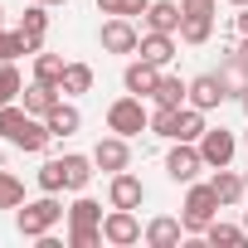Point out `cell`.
I'll list each match as a JSON object with an SVG mask.
<instances>
[{
	"label": "cell",
	"mask_w": 248,
	"mask_h": 248,
	"mask_svg": "<svg viewBox=\"0 0 248 248\" xmlns=\"http://www.w3.org/2000/svg\"><path fill=\"white\" fill-rule=\"evenodd\" d=\"M0 137L10 146H20V151H30V156H44L49 141H54V132L44 127V117L25 112V102H5L0 107Z\"/></svg>",
	"instance_id": "6da1fadb"
},
{
	"label": "cell",
	"mask_w": 248,
	"mask_h": 248,
	"mask_svg": "<svg viewBox=\"0 0 248 248\" xmlns=\"http://www.w3.org/2000/svg\"><path fill=\"white\" fill-rule=\"evenodd\" d=\"M59 219H68V209L59 204V195H39V200H25L20 209H15V229L25 233V238H44V233H54L59 229Z\"/></svg>",
	"instance_id": "7a4b0ae2"
},
{
	"label": "cell",
	"mask_w": 248,
	"mask_h": 248,
	"mask_svg": "<svg viewBox=\"0 0 248 248\" xmlns=\"http://www.w3.org/2000/svg\"><path fill=\"white\" fill-rule=\"evenodd\" d=\"M219 209H224V204H219V195H214L209 180H204V185H200V180L185 185V204H180V224H185V233H204V229L219 219Z\"/></svg>",
	"instance_id": "3957f363"
},
{
	"label": "cell",
	"mask_w": 248,
	"mask_h": 248,
	"mask_svg": "<svg viewBox=\"0 0 248 248\" xmlns=\"http://www.w3.org/2000/svg\"><path fill=\"white\" fill-rule=\"evenodd\" d=\"M107 132H117V137H137V132H151V107H146V97H137V93H127V97H117L112 107H107Z\"/></svg>",
	"instance_id": "277c9868"
},
{
	"label": "cell",
	"mask_w": 248,
	"mask_h": 248,
	"mask_svg": "<svg viewBox=\"0 0 248 248\" xmlns=\"http://www.w3.org/2000/svg\"><path fill=\"white\" fill-rule=\"evenodd\" d=\"M97 44H102V54H137V44H141V30L132 25V15H107L102 20V30H97Z\"/></svg>",
	"instance_id": "5b68a950"
},
{
	"label": "cell",
	"mask_w": 248,
	"mask_h": 248,
	"mask_svg": "<svg viewBox=\"0 0 248 248\" xmlns=\"http://www.w3.org/2000/svg\"><path fill=\"white\" fill-rule=\"evenodd\" d=\"M200 170H209L204 156H200V146H195V141H170V151H166V175H170L175 185H190V180H200Z\"/></svg>",
	"instance_id": "8992f818"
},
{
	"label": "cell",
	"mask_w": 248,
	"mask_h": 248,
	"mask_svg": "<svg viewBox=\"0 0 248 248\" xmlns=\"http://www.w3.org/2000/svg\"><path fill=\"white\" fill-rule=\"evenodd\" d=\"M141 219H137V209H112L107 204V214H102V238L112 243V248H132V243H141Z\"/></svg>",
	"instance_id": "52a82bcc"
},
{
	"label": "cell",
	"mask_w": 248,
	"mask_h": 248,
	"mask_svg": "<svg viewBox=\"0 0 248 248\" xmlns=\"http://www.w3.org/2000/svg\"><path fill=\"white\" fill-rule=\"evenodd\" d=\"M185 20H180V44H209L214 34V0H180Z\"/></svg>",
	"instance_id": "ba28073f"
},
{
	"label": "cell",
	"mask_w": 248,
	"mask_h": 248,
	"mask_svg": "<svg viewBox=\"0 0 248 248\" xmlns=\"http://www.w3.org/2000/svg\"><path fill=\"white\" fill-rule=\"evenodd\" d=\"M195 146H200V156H204V166H209V170L233 166V156H238V137H233L229 127H204V137H200Z\"/></svg>",
	"instance_id": "9c48e42d"
},
{
	"label": "cell",
	"mask_w": 248,
	"mask_h": 248,
	"mask_svg": "<svg viewBox=\"0 0 248 248\" xmlns=\"http://www.w3.org/2000/svg\"><path fill=\"white\" fill-rule=\"evenodd\" d=\"M214 73H219V83H224V93H229L233 102L248 93V59L238 54V44H224V59H219Z\"/></svg>",
	"instance_id": "30bf717a"
},
{
	"label": "cell",
	"mask_w": 248,
	"mask_h": 248,
	"mask_svg": "<svg viewBox=\"0 0 248 248\" xmlns=\"http://www.w3.org/2000/svg\"><path fill=\"white\" fill-rule=\"evenodd\" d=\"M141 200H146L141 175H132V170L107 175V204H112V209H141Z\"/></svg>",
	"instance_id": "8fae6325"
},
{
	"label": "cell",
	"mask_w": 248,
	"mask_h": 248,
	"mask_svg": "<svg viewBox=\"0 0 248 248\" xmlns=\"http://www.w3.org/2000/svg\"><path fill=\"white\" fill-rule=\"evenodd\" d=\"M93 166L97 170H107V175H117V170H127L132 166V146H127V137H102L97 146H93Z\"/></svg>",
	"instance_id": "7c38bea8"
},
{
	"label": "cell",
	"mask_w": 248,
	"mask_h": 248,
	"mask_svg": "<svg viewBox=\"0 0 248 248\" xmlns=\"http://www.w3.org/2000/svg\"><path fill=\"white\" fill-rule=\"evenodd\" d=\"M161 73H166V68H156V63H146V59H137V54H132V63L122 68V88L137 93V97H151V93H156V83H161Z\"/></svg>",
	"instance_id": "4fadbf2b"
},
{
	"label": "cell",
	"mask_w": 248,
	"mask_h": 248,
	"mask_svg": "<svg viewBox=\"0 0 248 248\" xmlns=\"http://www.w3.org/2000/svg\"><path fill=\"white\" fill-rule=\"evenodd\" d=\"M224 102H229V93H224L219 73H200V78H190V107L214 112V107H224Z\"/></svg>",
	"instance_id": "5bb4252c"
},
{
	"label": "cell",
	"mask_w": 248,
	"mask_h": 248,
	"mask_svg": "<svg viewBox=\"0 0 248 248\" xmlns=\"http://www.w3.org/2000/svg\"><path fill=\"white\" fill-rule=\"evenodd\" d=\"M175 39H180V34H161V30H146V34H141V44H137V59H146V63L166 68V63L175 59Z\"/></svg>",
	"instance_id": "9a60e30c"
},
{
	"label": "cell",
	"mask_w": 248,
	"mask_h": 248,
	"mask_svg": "<svg viewBox=\"0 0 248 248\" xmlns=\"http://www.w3.org/2000/svg\"><path fill=\"white\" fill-rule=\"evenodd\" d=\"M59 166H63V190H73V195H83V190H88V180L97 175L93 156H78V151H63V156H59Z\"/></svg>",
	"instance_id": "2e32d148"
},
{
	"label": "cell",
	"mask_w": 248,
	"mask_h": 248,
	"mask_svg": "<svg viewBox=\"0 0 248 248\" xmlns=\"http://www.w3.org/2000/svg\"><path fill=\"white\" fill-rule=\"evenodd\" d=\"M180 238H185V224H180L175 214H156V219H146L141 243H151V248H175Z\"/></svg>",
	"instance_id": "e0dca14e"
},
{
	"label": "cell",
	"mask_w": 248,
	"mask_h": 248,
	"mask_svg": "<svg viewBox=\"0 0 248 248\" xmlns=\"http://www.w3.org/2000/svg\"><path fill=\"white\" fill-rule=\"evenodd\" d=\"M141 20H146V30H161V34H180L185 5H180V0H151V10H146Z\"/></svg>",
	"instance_id": "ac0fdd59"
},
{
	"label": "cell",
	"mask_w": 248,
	"mask_h": 248,
	"mask_svg": "<svg viewBox=\"0 0 248 248\" xmlns=\"http://www.w3.org/2000/svg\"><path fill=\"white\" fill-rule=\"evenodd\" d=\"M20 34L30 39V49L39 54L44 39H49V5H39V0H30V10L20 15Z\"/></svg>",
	"instance_id": "d6986e66"
},
{
	"label": "cell",
	"mask_w": 248,
	"mask_h": 248,
	"mask_svg": "<svg viewBox=\"0 0 248 248\" xmlns=\"http://www.w3.org/2000/svg\"><path fill=\"white\" fill-rule=\"evenodd\" d=\"M44 127H49V132H54V137H73V132H78V127H83V112H78V107H73V97H68V102H63V97H59V102H54V112H49V117H44Z\"/></svg>",
	"instance_id": "ffe728a7"
},
{
	"label": "cell",
	"mask_w": 248,
	"mask_h": 248,
	"mask_svg": "<svg viewBox=\"0 0 248 248\" xmlns=\"http://www.w3.org/2000/svg\"><path fill=\"white\" fill-rule=\"evenodd\" d=\"M151 102H156V107H185V102H190V83H185V78H175V73H161V83H156Z\"/></svg>",
	"instance_id": "44dd1931"
},
{
	"label": "cell",
	"mask_w": 248,
	"mask_h": 248,
	"mask_svg": "<svg viewBox=\"0 0 248 248\" xmlns=\"http://www.w3.org/2000/svg\"><path fill=\"white\" fill-rule=\"evenodd\" d=\"M59 97H63V93H59V88H49V83H39V78H34V83H30L25 93H20V102H25V112H34V117H49Z\"/></svg>",
	"instance_id": "7402d4cb"
},
{
	"label": "cell",
	"mask_w": 248,
	"mask_h": 248,
	"mask_svg": "<svg viewBox=\"0 0 248 248\" xmlns=\"http://www.w3.org/2000/svg\"><path fill=\"white\" fill-rule=\"evenodd\" d=\"M209 185H214V195H219V204H224V209H229V204H238V200L248 195V185H243V175H238V170H229V166H219Z\"/></svg>",
	"instance_id": "603a6c76"
},
{
	"label": "cell",
	"mask_w": 248,
	"mask_h": 248,
	"mask_svg": "<svg viewBox=\"0 0 248 248\" xmlns=\"http://www.w3.org/2000/svg\"><path fill=\"white\" fill-rule=\"evenodd\" d=\"M59 93H63V97H83V93H93V63H68Z\"/></svg>",
	"instance_id": "cb8c5ba5"
},
{
	"label": "cell",
	"mask_w": 248,
	"mask_h": 248,
	"mask_svg": "<svg viewBox=\"0 0 248 248\" xmlns=\"http://www.w3.org/2000/svg\"><path fill=\"white\" fill-rule=\"evenodd\" d=\"M204 243H214V248H238V243H248V229H243V224H224V219H214V224L204 229Z\"/></svg>",
	"instance_id": "d4e9b609"
},
{
	"label": "cell",
	"mask_w": 248,
	"mask_h": 248,
	"mask_svg": "<svg viewBox=\"0 0 248 248\" xmlns=\"http://www.w3.org/2000/svg\"><path fill=\"white\" fill-rule=\"evenodd\" d=\"M204 127H209L204 112L185 102V107H180V117H175V141H200V137H204Z\"/></svg>",
	"instance_id": "484cf974"
},
{
	"label": "cell",
	"mask_w": 248,
	"mask_h": 248,
	"mask_svg": "<svg viewBox=\"0 0 248 248\" xmlns=\"http://www.w3.org/2000/svg\"><path fill=\"white\" fill-rule=\"evenodd\" d=\"M63 68H68V59H59V54H34V78L39 83H49V88H59L63 83Z\"/></svg>",
	"instance_id": "4316f807"
},
{
	"label": "cell",
	"mask_w": 248,
	"mask_h": 248,
	"mask_svg": "<svg viewBox=\"0 0 248 248\" xmlns=\"http://www.w3.org/2000/svg\"><path fill=\"white\" fill-rule=\"evenodd\" d=\"M68 224H102V204H97L93 195H78V200L68 204Z\"/></svg>",
	"instance_id": "83f0119b"
},
{
	"label": "cell",
	"mask_w": 248,
	"mask_h": 248,
	"mask_svg": "<svg viewBox=\"0 0 248 248\" xmlns=\"http://www.w3.org/2000/svg\"><path fill=\"white\" fill-rule=\"evenodd\" d=\"M20 204H25V180L0 170V209H20Z\"/></svg>",
	"instance_id": "f1b7e54d"
},
{
	"label": "cell",
	"mask_w": 248,
	"mask_h": 248,
	"mask_svg": "<svg viewBox=\"0 0 248 248\" xmlns=\"http://www.w3.org/2000/svg\"><path fill=\"white\" fill-rule=\"evenodd\" d=\"M20 54H34L30 39H25L20 30H0V63H15Z\"/></svg>",
	"instance_id": "f546056e"
},
{
	"label": "cell",
	"mask_w": 248,
	"mask_h": 248,
	"mask_svg": "<svg viewBox=\"0 0 248 248\" xmlns=\"http://www.w3.org/2000/svg\"><path fill=\"white\" fill-rule=\"evenodd\" d=\"M97 243H107L102 224H68V248H97Z\"/></svg>",
	"instance_id": "4dcf8cb0"
},
{
	"label": "cell",
	"mask_w": 248,
	"mask_h": 248,
	"mask_svg": "<svg viewBox=\"0 0 248 248\" xmlns=\"http://www.w3.org/2000/svg\"><path fill=\"white\" fill-rule=\"evenodd\" d=\"M25 93V78H20V68L15 63H0V107H5V102H15Z\"/></svg>",
	"instance_id": "1f68e13d"
},
{
	"label": "cell",
	"mask_w": 248,
	"mask_h": 248,
	"mask_svg": "<svg viewBox=\"0 0 248 248\" xmlns=\"http://www.w3.org/2000/svg\"><path fill=\"white\" fill-rule=\"evenodd\" d=\"M175 117H180V107H156L151 112V132L166 137V141H175Z\"/></svg>",
	"instance_id": "d6a6232c"
},
{
	"label": "cell",
	"mask_w": 248,
	"mask_h": 248,
	"mask_svg": "<svg viewBox=\"0 0 248 248\" xmlns=\"http://www.w3.org/2000/svg\"><path fill=\"white\" fill-rule=\"evenodd\" d=\"M97 10L102 15H146L151 0H97Z\"/></svg>",
	"instance_id": "836d02e7"
},
{
	"label": "cell",
	"mask_w": 248,
	"mask_h": 248,
	"mask_svg": "<svg viewBox=\"0 0 248 248\" xmlns=\"http://www.w3.org/2000/svg\"><path fill=\"white\" fill-rule=\"evenodd\" d=\"M39 190H49V195H63V166H59V156L39 166Z\"/></svg>",
	"instance_id": "e575fe53"
},
{
	"label": "cell",
	"mask_w": 248,
	"mask_h": 248,
	"mask_svg": "<svg viewBox=\"0 0 248 248\" xmlns=\"http://www.w3.org/2000/svg\"><path fill=\"white\" fill-rule=\"evenodd\" d=\"M233 30H238V39H248V5L233 15Z\"/></svg>",
	"instance_id": "d590c367"
},
{
	"label": "cell",
	"mask_w": 248,
	"mask_h": 248,
	"mask_svg": "<svg viewBox=\"0 0 248 248\" xmlns=\"http://www.w3.org/2000/svg\"><path fill=\"white\" fill-rule=\"evenodd\" d=\"M238 54H243V59H248V39H238Z\"/></svg>",
	"instance_id": "8d00e7d4"
},
{
	"label": "cell",
	"mask_w": 248,
	"mask_h": 248,
	"mask_svg": "<svg viewBox=\"0 0 248 248\" xmlns=\"http://www.w3.org/2000/svg\"><path fill=\"white\" fill-rule=\"evenodd\" d=\"M238 107H243V117H248V93H243V97H238Z\"/></svg>",
	"instance_id": "74e56055"
},
{
	"label": "cell",
	"mask_w": 248,
	"mask_h": 248,
	"mask_svg": "<svg viewBox=\"0 0 248 248\" xmlns=\"http://www.w3.org/2000/svg\"><path fill=\"white\" fill-rule=\"evenodd\" d=\"M39 5H68V0H39Z\"/></svg>",
	"instance_id": "f35d334b"
},
{
	"label": "cell",
	"mask_w": 248,
	"mask_h": 248,
	"mask_svg": "<svg viewBox=\"0 0 248 248\" xmlns=\"http://www.w3.org/2000/svg\"><path fill=\"white\" fill-rule=\"evenodd\" d=\"M229 5H233V10H243V5H248V0H229Z\"/></svg>",
	"instance_id": "ab89813d"
},
{
	"label": "cell",
	"mask_w": 248,
	"mask_h": 248,
	"mask_svg": "<svg viewBox=\"0 0 248 248\" xmlns=\"http://www.w3.org/2000/svg\"><path fill=\"white\" fill-rule=\"evenodd\" d=\"M0 30H5V5H0Z\"/></svg>",
	"instance_id": "60d3db41"
},
{
	"label": "cell",
	"mask_w": 248,
	"mask_h": 248,
	"mask_svg": "<svg viewBox=\"0 0 248 248\" xmlns=\"http://www.w3.org/2000/svg\"><path fill=\"white\" fill-rule=\"evenodd\" d=\"M243 229H248V209H243Z\"/></svg>",
	"instance_id": "b9f144b4"
},
{
	"label": "cell",
	"mask_w": 248,
	"mask_h": 248,
	"mask_svg": "<svg viewBox=\"0 0 248 248\" xmlns=\"http://www.w3.org/2000/svg\"><path fill=\"white\" fill-rule=\"evenodd\" d=\"M243 146H248V132H243Z\"/></svg>",
	"instance_id": "7bdbcfd3"
},
{
	"label": "cell",
	"mask_w": 248,
	"mask_h": 248,
	"mask_svg": "<svg viewBox=\"0 0 248 248\" xmlns=\"http://www.w3.org/2000/svg\"><path fill=\"white\" fill-rule=\"evenodd\" d=\"M243 185H248V170H243Z\"/></svg>",
	"instance_id": "ee69618b"
}]
</instances>
